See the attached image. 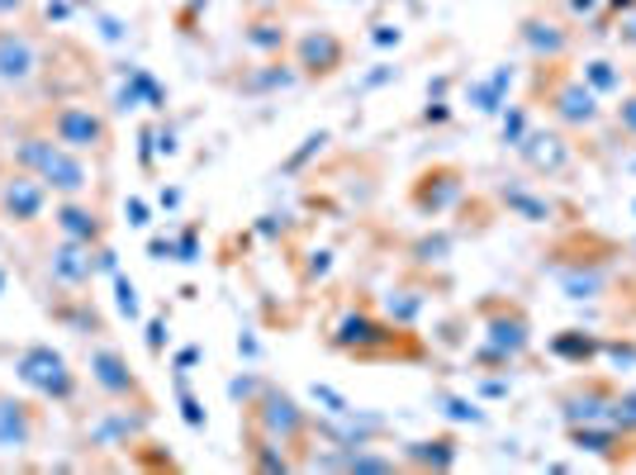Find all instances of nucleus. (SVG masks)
Returning a JSON list of instances; mask_svg holds the SVG:
<instances>
[{
	"label": "nucleus",
	"mask_w": 636,
	"mask_h": 475,
	"mask_svg": "<svg viewBox=\"0 0 636 475\" xmlns=\"http://www.w3.org/2000/svg\"><path fill=\"white\" fill-rule=\"evenodd\" d=\"M328 267H332V252H314V262H309V276H323Z\"/></svg>",
	"instance_id": "nucleus-46"
},
{
	"label": "nucleus",
	"mask_w": 636,
	"mask_h": 475,
	"mask_svg": "<svg viewBox=\"0 0 636 475\" xmlns=\"http://www.w3.org/2000/svg\"><path fill=\"white\" fill-rule=\"evenodd\" d=\"M580 77L594 86V95H609V91H617V86H623V77H617L613 63H603V57H599V63H584Z\"/></svg>",
	"instance_id": "nucleus-28"
},
{
	"label": "nucleus",
	"mask_w": 636,
	"mask_h": 475,
	"mask_svg": "<svg viewBox=\"0 0 636 475\" xmlns=\"http://www.w3.org/2000/svg\"><path fill=\"white\" fill-rule=\"evenodd\" d=\"M167 348V319H152L148 324V352H162Z\"/></svg>",
	"instance_id": "nucleus-42"
},
{
	"label": "nucleus",
	"mask_w": 636,
	"mask_h": 475,
	"mask_svg": "<svg viewBox=\"0 0 636 475\" xmlns=\"http://www.w3.org/2000/svg\"><path fill=\"white\" fill-rule=\"evenodd\" d=\"M43 433V414L38 405H29V399H14V395H0V452L20 456L38 442Z\"/></svg>",
	"instance_id": "nucleus-9"
},
{
	"label": "nucleus",
	"mask_w": 636,
	"mask_h": 475,
	"mask_svg": "<svg viewBox=\"0 0 636 475\" xmlns=\"http://www.w3.org/2000/svg\"><path fill=\"white\" fill-rule=\"evenodd\" d=\"M314 405H323V414H328V419H342V414L347 409H352V405H347V399L338 395V391H332V385H314Z\"/></svg>",
	"instance_id": "nucleus-33"
},
{
	"label": "nucleus",
	"mask_w": 636,
	"mask_h": 475,
	"mask_svg": "<svg viewBox=\"0 0 636 475\" xmlns=\"http://www.w3.org/2000/svg\"><path fill=\"white\" fill-rule=\"evenodd\" d=\"M613 381H575L570 391H560V414L566 423H609L613 409Z\"/></svg>",
	"instance_id": "nucleus-12"
},
{
	"label": "nucleus",
	"mask_w": 636,
	"mask_h": 475,
	"mask_svg": "<svg viewBox=\"0 0 636 475\" xmlns=\"http://www.w3.org/2000/svg\"><path fill=\"white\" fill-rule=\"evenodd\" d=\"M177 262H200V242H195V228H185L177 238Z\"/></svg>",
	"instance_id": "nucleus-36"
},
{
	"label": "nucleus",
	"mask_w": 636,
	"mask_h": 475,
	"mask_svg": "<svg viewBox=\"0 0 636 475\" xmlns=\"http://www.w3.org/2000/svg\"><path fill=\"white\" fill-rule=\"evenodd\" d=\"M446 257V238H423L418 242V262H442Z\"/></svg>",
	"instance_id": "nucleus-39"
},
{
	"label": "nucleus",
	"mask_w": 636,
	"mask_h": 475,
	"mask_svg": "<svg viewBox=\"0 0 636 475\" xmlns=\"http://www.w3.org/2000/svg\"><path fill=\"white\" fill-rule=\"evenodd\" d=\"M238 352H242V357H262V348H257L252 333H238Z\"/></svg>",
	"instance_id": "nucleus-48"
},
{
	"label": "nucleus",
	"mask_w": 636,
	"mask_h": 475,
	"mask_svg": "<svg viewBox=\"0 0 636 475\" xmlns=\"http://www.w3.org/2000/svg\"><path fill=\"white\" fill-rule=\"evenodd\" d=\"M100 271H105V276H114V271H120V252L105 248V242L95 248V276H100Z\"/></svg>",
	"instance_id": "nucleus-40"
},
{
	"label": "nucleus",
	"mask_w": 636,
	"mask_h": 475,
	"mask_svg": "<svg viewBox=\"0 0 636 475\" xmlns=\"http://www.w3.org/2000/svg\"><path fill=\"white\" fill-rule=\"evenodd\" d=\"M95 248H100V242H95ZM95 248H91V242H77V238L57 242V248L48 252L53 285H63V291H86V285L95 281Z\"/></svg>",
	"instance_id": "nucleus-10"
},
{
	"label": "nucleus",
	"mask_w": 636,
	"mask_h": 475,
	"mask_svg": "<svg viewBox=\"0 0 636 475\" xmlns=\"http://www.w3.org/2000/svg\"><path fill=\"white\" fill-rule=\"evenodd\" d=\"M461 200V171L456 167H438L428 171V177H418L413 185V205L423 214H442L446 205H456Z\"/></svg>",
	"instance_id": "nucleus-19"
},
{
	"label": "nucleus",
	"mask_w": 636,
	"mask_h": 475,
	"mask_svg": "<svg viewBox=\"0 0 636 475\" xmlns=\"http://www.w3.org/2000/svg\"><path fill=\"white\" fill-rule=\"evenodd\" d=\"M438 405H442L446 419H456V423H485V409L470 405V399H461V395H438Z\"/></svg>",
	"instance_id": "nucleus-29"
},
{
	"label": "nucleus",
	"mask_w": 636,
	"mask_h": 475,
	"mask_svg": "<svg viewBox=\"0 0 636 475\" xmlns=\"http://www.w3.org/2000/svg\"><path fill=\"white\" fill-rule=\"evenodd\" d=\"M124 214H128V224H134V228H148V200L128 195V200H124Z\"/></svg>",
	"instance_id": "nucleus-38"
},
{
	"label": "nucleus",
	"mask_w": 636,
	"mask_h": 475,
	"mask_svg": "<svg viewBox=\"0 0 636 475\" xmlns=\"http://www.w3.org/2000/svg\"><path fill=\"white\" fill-rule=\"evenodd\" d=\"M418 309H423V291H413V285H395V291L385 295V314L399 324H413Z\"/></svg>",
	"instance_id": "nucleus-23"
},
{
	"label": "nucleus",
	"mask_w": 636,
	"mask_h": 475,
	"mask_svg": "<svg viewBox=\"0 0 636 475\" xmlns=\"http://www.w3.org/2000/svg\"><path fill=\"white\" fill-rule=\"evenodd\" d=\"M100 38H110V43H124V24L114 20V14H100Z\"/></svg>",
	"instance_id": "nucleus-43"
},
{
	"label": "nucleus",
	"mask_w": 636,
	"mask_h": 475,
	"mask_svg": "<svg viewBox=\"0 0 636 475\" xmlns=\"http://www.w3.org/2000/svg\"><path fill=\"white\" fill-rule=\"evenodd\" d=\"M242 38H248V48L281 53V48H285V38H291V34H285V24H276V20H257V24H252Z\"/></svg>",
	"instance_id": "nucleus-24"
},
{
	"label": "nucleus",
	"mask_w": 636,
	"mask_h": 475,
	"mask_svg": "<svg viewBox=\"0 0 636 475\" xmlns=\"http://www.w3.org/2000/svg\"><path fill=\"white\" fill-rule=\"evenodd\" d=\"M523 138H527V105H518L513 120H503V143H509V148H518Z\"/></svg>",
	"instance_id": "nucleus-34"
},
{
	"label": "nucleus",
	"mask_w": 636,
	"mask_h": 475,
	"mask_svg": "<svg viewBox=\"0 0 636 475\" xmlns=\"http://www.w3.org/2000/svg\"><path fill=\"white\" fill-rule=\"evenodd\" d=\"M53 224L63 238H77V242H105V219H100L95 205H81L77 195H63V205L53 210Z\"/></svg>",
	"instance_id": "nucleus-17"
},
{
	"label": "nucleus",
	"mask_w": 636,
	"mask_h": 475,
	"mask_svg": "<svg viewBox=\"0 0 636 475\" xmlns=\"http://www.w3.org/2000/svg\"><path fill=\"white\" fill-rule=\"evenodd\" d=\"M71 10H77V0H43V14H48L53 24H63Z\"/></svg>",
	"instance_id": "nucleus-41"
},
{
	"label": "nucleus",
	"mask_w": 636,
	"mask_h": 475,
	"mask_svg": "<svg viewBox=\"0 0 636 475\" xmlns=\"http://www.w3.org/2000/svg\"><path fill=\"white\" fill-rule=\"evenodd\" d=\"M20 5H24V0H0V14H14Z\"/></svg>",
	"instance_id": "nucleus-49"
},
{
	"label": "nucleus",
	"mask_w": 636,
	"mask_h": 475,
	"mask_svg": "<svg viewBox=\"0 0 636 475\" xmlns=\"http://www.w3.org/2000/svg\"><path fill=\"white\" fill-rule=\"evenodd\" d=\"M53 138L71 152H95L110 143V124H105V114L91 110V105H63L53 114Z\"/></svg>",
	"instance_id": "nucleus-8"
},
{
	"label": "nucleus",
	"mask_w": 636,
	"mask_h": 475,
	"mask_svg": "<svg viewBox=\"0 0 636 475\" xmlns=\"http://www.w3.org/2000/svg\"><path fill=\"white\" fill-rule=\"evenodd\" d=\"M456 456H461V448H456V438L452 433H442V438H423V442H409L404 448V462L409 466H432V471H446V466H456Z\"/></svg>",
	"instance_id": "nucleus-20"
},
{
	"label": "nucleus",
	"mask_w": 636,
	"mask_h": 475,
	"mask_svg": "<svg viewBox=\"0 0 636 475\" xmlns=\"http://www.w3.org/2000/svg\"><path fill=\"white\" fill-rule=\"evenodd\" d=\"M375 43H381V48H389V43H399V24H381V34H375Z\"/></svg>",
	"instance_id": "nucleus-47"
},
{
	"label": "nucleus",
	"mask_w": 636,
	"mask_h": 475,
	"mask_svg": "<svg viewBox=\"0 0 636 475\" xmlns=\"http://www.w3.org/2000/svg\"><path fill=\"white\" fill-rule=\"evenodd\" d=\"M389 77H399V67H389V63H381V71H371V77H366V81H361V86H366V91H375V86H385Z\"/></svg>",
	"instance_id": "nucleus-44"
},
{
	"label": "nucleus",
	"mask_w": 636,
	"mask_h": 475,
	"mask_svg": "<svg viewBox=\"0 0 636 475\" xmlns=\"http://www.w3.org/2000/svg\"><path fill=\"white\" fill-rule=\"evenodd\" d=\"M632 210H636V205H632Z\"/></svg>",
	"instance_id": "nucleus-52"
},
{
	"label": "nucleus",
	"mask_w": 636,
	"mask_h": 475,
	"mask_svg": "<svg viewBox=\"0 0 636 475\" xmlns=\"http://www.w3.org/2000/svg\"><path fill=\"white\" fill-rule=\"evenodd\" d=\"M195 362H200V348H181L177 352V371H191Z\"/></svg>",
	"instance_id": "nucleus-45"
},
{
	"label": "nucleus",
	"mask_w": 636,
	"mask_h": 475,
	"mask_svg": "<svg viewBox=\"0 0 636 475\" xmlns=\"http://www.w3.org/2000/svg\"><path fill=\"white\" fill-rule=\"evenodd\" d=\"M248 419L262 428V433L281 438L285 448H305V438L314 433V414L299 405L291 391H281V385H262V395H257V405L248 409Z\"/></svg>",
	"instance_id": "nucleus-5"
},
{
	"label": "nucleus",
	"mask_w": 636,
	"mask_h": 475,
	"mask_svg": "<svg viewBox=\"0 0 636 475\" xmlns=\"http://www.w3.org/2000/svg\"><path fill=\"white\" fill-rule=\"evenodd\" d=\"M114 309H120L124 314V319H138V314H143V299H138V285L134 281H128L124 276V271H114Z\"/></svg>",
	"instance_id": "nucleus-27"
},
{
	"label": "nucleus",
	"mask_w": 636,
	"mask_h": 475,
	"mask_svg": "<svg viewBox=\"0 0 636 475\" xmlns=\"http://www.w3.org/2000/svg\"><path fill=\"white\" fill-rule=\"evenodd\" d=\"M537 81H546V105H552V114L566 128H594L603 120L594 86H589L584 77H575V71H566L560 63H542Z\"/></svg>",
	"instance_id": "nucleus-3"
},
{
	"label": "nucleus",
	"mask_w": 636,
	"mask_h": 475,
	"mask_svg": "<svg viewBox=\"0 0 636 475\" xmlns=\"http://www.w3.org/2000/svg\"><path fill=\"white\" fill-rule=\"evenodd\" d=\"M14 381L29 385L43 399H53V405H71L81 391L77 371H71V362L53 342H29V348H20V357H14Z\"/></svg>",
	"instance_id": "nucleus-2"
},
{
	"label": "nucleus",
	"mask_w": 636,
	"mask_h": 475,
	"mask_svg": "<svg viewBox=\"0 0 636 475\" xmlns=\"http://www.w3.org/2000/svg\"><path fill=\"white\" fill-rule=\"evenodd\" d=\"M342 38L338 34H328V29H314V34H305L295 43V67L305 71V77H332V71L342 67Z\"/></svg>",
	"instance_id": "nucleus-16"
},
{
	"label": "nucleus",
	"mask_w": 636,
	"mask_h": 475,
	"mask_svg": "<svg viewBox=\"0 0 636 475\" xmlns=\"http://www.w3.org/2000/svg\"><path fill=\"white\" fill-rule=\"evenodd\" d=\"M617 128H623L627 138H636V95H627L623 105H617Z\"/></svg>",
	"instance_id": "nucleus-37"
},
{
	"label": "nucleus",
	"mask_w": 636,
	"mask_h": 475,
	"mask_svg": "<svg viewBox=\"0 0 636 475\" xmlns=\"http://www.w3.org/2000/svg\"><path fill=\"white\" fill-rule=\"evenodd\" d=\"M485 314V348H495L503 362H518L527 357L532 348V324H527V309L523 305H509V299H485L480 305Z\"/></svg>",
	"instance_id": "nucleus-7"
},
{
	"label": "nucleus",
	"mask_w": 636,
	"mask_h": 475,
	"mask_svg": "<svg viewBox=\"0 0 636 475\" xmlns=\"http://www.w3.org/2000/svg\"><path fill=\"white\" fill-rule=\"evenodd\" d=\"M552 352L560 357V362H570V366H584V362H594V357L603 352V342L580 333V328H566V333L552 338Z\"/></svg>",
	"instance_id": "nucleus-21"
},
{
	"label": "nucleus",
	"mask_w": 636,
	"mask_h": 475,
	"mask_svg": "<svg viewBox=\"0 0 636 475\" xmlns=\"http://www.w3.org/2000/svg\"><path fill=\"white\" fill-rule=\"evenodd\" d=\"M38 77V43L20 29H0V86H29Z\"/></svg>",
	"instance_id": "nucleus-13"
},
{
	"label": "nucleus",
	"mask_w": 636,
	"mask_h": 475,
	"mask_svg": "<svg viewBox=\"0 0 636 475\" xmlns=\"http://www.w3.org/2000/svg\"><path fill=\"white\" fill-rule=\"evenodd\" d=\"M57 324H67L71 333H100V328H105V324H100V314L86 305V299H77L71 309H57Z\"/></svg>",
	"instance_id": "nucleus-26"
},
{
	"label": "nucleus",
	"mask_w": 636,
	"mask_h": 475,
	"mask_svg": "<svg viewBox=\"0 0 636 475\" xmlns=\"http://www.w3.org/2000/svg\"><path fill=\"white\" fill-rule=\"evenodd\" d=\"M14 167L34 171V177L57 195H86L91 191V167L81 162V152H71L53 138H38V134L20 138L14 143Z\"/></svg>",
	"instance_id": "nucleus-1"
},
{
	"label": "nucleus",
	"mask_w": 636,
	"mask_h": 475,
	"mask_svg": "<svg viewBox=\"0 0 636 475\" xmlns=\"http://www.w3.org/2000/svg\"><path fill=\"white\" fill-rule=\"evenodd\" d=\"M91 385L105 399H114V405H134V409H148V395H143V381L134 376V366H128V357L120 348H91Z\"/></svg>",
	"instance_id": "nucleus-6"
},
{
	"label": "nucleus",
	"mask_w": 636,
	"mask_h": 475,
	"mask_svg": "<svg viewBox=\"0 0 636 475\" xmlns=\"http://www.w3.org/2000/svg\"><path fill=\"white\" fill-rule=\"evenodd\" d=\"M43 205H48V185H43L34 171H14V177L0 181V214L10 224H34Z\"/></svg>",
	"instance_id": "nucleus-11"
},
{
	"label": "nucleus",
	"mask_w": 636,
	"mask_h": 475,
	"mask_svg": "<svg viewBox=\"0 0 636 475\" xmlns=\"http://www.w3.org/2000/svg\"><path fill=\"white\" fill-rule=\"evenodd\" d=\"M262 376H238L234 385H228V395H234V405H242V409H252L257 405V395H262Z\"/></svg>",
	"instance_id": "nucleus-32"
},
{
	"label": "nucleus",
	"mask_w": 636,
	"mask_h": 475,
	"mask_svg": "<svg viewBox=\"0 0 636 475\" xmlns=\"http://www.w3.org/2000/svg\"><path fill=\"white\" fill-rule=\"evenodd\" d=\"M323 143H328V134H309V138H305V148H299V152L291 157V162H285V171H299V167H305L314 152H323Z\"/></svg>",
	"instance_id": "nucleus-35"
},
{
	"label": "nucleus",
	"mask_w": 636,
	"mask_h": 475,
	"mask_svg": "<svg viewBox=\"0 0 636 475\" xmlns=\"http://www.w3.org/2000/svg\"><path fill=\"white\" fill-rule=\"evenodd\" d=\"M609 423L617 433L636 438V391H613V409H609Z\"/></svg>",
	"instance_id": "nucleus-25"
},
{
	"label": "nucleus",
	"mask_w": 636,
	"mask_h": 475,
	"mask_svg": "<svg viewBox=\"0 0 636 475\" xmlns=\"http://www.w3.org/2000/svg\"><path fill=\"white\" fill-rule=\"evenodd\" d=\"M518 43L537 53V63H556V57L570 53L575 34H570V24H560V20H546V14H527V20L518 24Z\"/></svg>",
	"instance_id": "nucleus-15"
},
{
	"label": "nucleus",
	"mask_w": 636,
	"mask_h": 475,
	"mask_svg": "<svg viewBox=\"0 0 636 475\" xmlns=\"http://www.w3.org/2000/svg\"><path fill=\"white\" fill-rule=\"evenodd\" d=\"M399 338L389 324H381L375 314H342L338 324H332L328 342L347 357H356V362H381V357H413V348H399Z\"/></svg>",
	"instance_id": "nucleus-4"
},
{
	"label": "nucleus",
	"mask_w": 636,
	"mask_h": 475,
	"mask_svg": "<svg viewBox=\"0 0 636 475\" xmlns=\"http://www.w3.org/2000/svg\"><path fill=\"white\" fill-rule=\"evenodd\" d=\"M291 81H295V71H285V67L271 63L266 71H257V77L242 81V91H276V86H291Z\"/></svg>",
	"instance_id": "nucleus-31"
},
{
	"label": "nucleus",
	"mask_w": 636,
	"mask_h": 475,
	"mask_svg": "<svg viewBox=\"0 0 636 475\" xmlns=\"http://www.w3.org/2000/svg\"><path fill=\"white\" fill-rule=\"evenodd\" d=\"M5 291H10V271L0 267V299H5Z\"/></svg>",
	"instance_id": "nucleus-50"
},
{
	"label": "nucleus",
	"mask_w": 636,
	"mask_h": 475,
	"mask_svg": "<svg viewBox=\"0 0 636 475\" xmlns=\"http://www.w3.org/2000/svg\"><path fill=\"white\" fill-rule=\"evenodd\" d=\"M503 205H509L513 214H523V219H532V224H546L556 214L552 200L537 195V191H527V185H509V191H503Z\"/></svg>",
	"instance_id": "nucleus-22"
},
{
	"label": "nucleus",
	"mask_w": 636,
	"mask_h": 475,
	"mask_svg": "<svg viewBox=\"0 0 636 475\" xmlns=\"http://www.w3.org/2000/svg\"><path fill=\"white\" fill-rule=\"evenodd\" d=\"M177 395H181V419H185V423H191L195 433H200V428H205L209 419H205V405H200V399L191 395V385H185V371L177 376Z\"/></svg>",
	"instance_id": "nucleus-30"
},
{
	"label": "nucleus",
	"mask_w": 636,
	"mask_h": 475,
	"mask_svg": "<svg viewBox=\"0 0 636 475\" xmlns=\"http://www.w3.org/2000/svg\"><path fill=\"white\" fill-rule=\"evenodd\" d=\"M0 181H5V167H0Z\"/></svg>",
	"instance_id": "nucleus-51"
},
{
	"label": "nucleus",
	"mask_w": 636,
	"mask_h": 475,
	"mask_svg": "<svg viewBox=\"0 0 636 475\" xmlns=\"http://www.w3.org/2000/svg\"><path fill=\"white\" fill-rule=\"evenodd\" d=\"M518 157L523 162H532L537 171H546V177H560V171H570V143L560 134H527L523 143H518Z\"/></svg>",
	"instance_id": "nucleus-18"
},
{
	"label": "nucleus",
	"mask_w": 636,
	"mask_h": 475,
	"mask_svg": "<svg viewBox=\"0 0 636 475\" xmlns=\"http://www.w3.org/2000/svg\"><path fill=\"white\" fill-rule=\"evenodd\" d=\"M143 428H148V409H105L86 428V442L91 448H134Z\"/></svg>",
	"instance_id": "nucleus-14"
}]
</instances>
